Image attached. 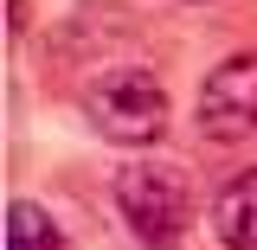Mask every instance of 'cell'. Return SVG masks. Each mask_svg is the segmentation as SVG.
Instances as JSON below:
<instances>
[{
	"mask_svg": "<svg viewBox=\"0 0 257 250\" xmlns=\"http://www.w3.org/2000/svg\"><path fill=\"white\" fill-rule=\"evenodd\" d=\"M116 212H122L128 237H142L148 250H167L187 237L193 224V180L174 160H135L116 173Z\"/></svg>",
	"mask_w": 257,
	"mask_h": 250,
	"instance_id": "obj_1",
	"label": "cell"
},
{
	"mask_svg": "<svg viewBox=\"0 0 257 250\" xmlns=\"http://www.w3.org/2000/svg\"><path fill=\"white\" fill-rule=\"evenodd\" d=\"M84 116L103 141L116 148H148L167 135V90H161L155 71L122 64V71H103L90 90H84Z\"/></svg>",
	"mask_w": 257,
	"mask_h": 250,
	"instance_id": "obj_2",
	"label": "cell"
},
{
	"mask_svg": "<svg viewBox=\"0 0 257 250\" xmlns=\"http://www.w3.org/2000/svg\"><path fill=\"white\" fill-rule=\"evenodd\" d=\"M193 122H199L206 141H244V135H257V52H238V58L212 64L199 77Z\"/></svg>",
	"mask_w": 257,
	"mask_h": 250,
	"instance_id": "obj_3",
	"label": "cell"
},
{
	"mask_svg": "<svg viewBox=\"0 0 257 250\" xmlns=\"http://www.w3.org/2000/svg\"><path fill=\"white\" fill-rule=\"evenodd\" d=\"M212 237L225 250H257V167H244L238 180H225L212 199Z\"/></svg>",
	"mask_w": 257,
	"mask_h": 250,
	"instance_id": "obj_4",
	"label": "cell"
},
{
	"mask_svg": "<svg viewBox=\"0 0 257 250\" xmlns=\"http://www.w3.org/2000/svg\"><path fill=\"white\" fill-rule=\"evenodd\" d=\"M7 250H64V231L39 199H13L7 205Z\"/></svg>",
	"mask_w": 257,
	"mask_h": 250,
	"instance_id": "obj_5",
	"label": "cell"
}]
</instances>
